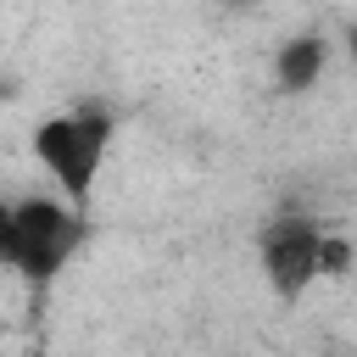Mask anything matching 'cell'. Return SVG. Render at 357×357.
Returning <instances> with one entry per match:
<instances>
[{"mask_svg": "<svg viewBox=\"0 0 357 357\" xmlns=\"http://www.w3.org/2000/svg\"><path fill=\"white\" fill-rule=\"evenodd\" d=\"M324 245H329V223L312 212H273L257 229V268L273 301L296 307L301 296H312L324 284Z\"/></svg>", "mask_w": 357, "mask_h": 357, "instance_id": "cell-3", "label": "cell"}, {"mask_svg": "<svg viewBox=\"0 0 357 357\" xmlns=\"http://www.w3.org/2000/svg\"><path fill=\"white\" fill-rule=\"evenodd\" d=\"M329 39L324 33H290L279 50H273V61H268V73H273V84H279V95H312L318 84H324V73H329Z\"/></svg>", "mask_w": 357, "mask_h": 357, "instance_id": "cell-4", "label": "cell"}, {"mask_svg": "<svg viewBox=\"0 0 357 357\" xmlns=\"http://www.w3.org/2000/svg\"><path fill=\"white\" fill-rule=\"evenodd\" d=\"M89 245V212L61 195H0V273L45 290Z\"/></svg>", "mask_w": 357, "mask_h": 357, "instance_id": "cell-2", "label": "cell"}, {"mask_svg": "<svg viewBox=\"0 0 357 357\" xmlns=\"http://www.w3.org/2000/svg\"><path fill=\"white\" fill-rule=\"evenodd\" d=\"M28 151H33L39 173L50 178V195H61V201L89 212V201H95V190L106 178V162L117 151V112L100 106V100L50 112V117L33 123Z\"/></svg>", "mask_w": 357, "mask_h": 357, "instance_id": "cell-1", "label": "cell"}, {"mask_svg": "<svg viewBox=\"0 0 357 357\" xmlns=\"http://www.w3.org/2000/svg\"><path fill=\"white\" fill-rule=\"evenodd\" d=\"M346 50H351V67H357V22H351V33H346Z\"/></svg>", "mask_w": 357, "mask_h": 357, "instance_id": "cell-5", "label": "cell"}, {"mask_svg": "<svg viewBox=\"0 0 357 357\" xmlns=\"http://www.w3.org/2000/svg\"><path fill=\"white\" fill-rule=\"evenodd\" d=\"M229 6H251V0H229Z\"/></svg>", "mask_w": 357, "mask_h": 357, "instance_id": "cell-6", "label": "cell"}]
</instances>
